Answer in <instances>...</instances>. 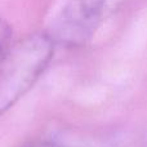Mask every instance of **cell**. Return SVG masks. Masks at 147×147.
<instances>
[{"mask_svg": "<svg viewBox=\"0 0 147 147\" xmlns=\"http://www.w3.org/2000/svg\"><path fill=\"white\" fill-rule=\"evenodd\" d=\"M26 147H74V146L62 145V143L52 142V141H36V142H31Z\"/></svg>", "mask_w": 147, "mask_h": 147, "instance_id": "cell-4", "label": "cell"}, {"mask_svg": "<svg viewBox=\"0 0 147 147\" xmlns=\"http://www.w3.org/2000/svg\"><path fill=\"white\" fill-rule=\"evenodd\" d=\"M12 44V30L5 21L0 20V56Z\"/></svg>", "mask_w": 147, "mask_h": 147, "instance_id": "cell-3", "label": "cell"}, {"mask_svg": "<svg viewBox=\"0 0 147 147\" xmlns=\"http://www.w3.org/2000/svg\"><path fill=\"white\" fill-rule=\"evenodd\" d=\"M49 34H34L12 43L0 56V116L40 79L54 54Z\"/></svg>", "mask_w": 147, "mask_h": 147, "instance_id": "cell-1", "label": "cell"}, {"mask_svg": "<svg viewBox=\"0 0 147 147\" xmlns=\"http://www.w3.org/2000/svg\"><path fill=\"white\" fill-rule=\"evenodd\" d=\"M124 0H67L59 18L54 26V43L67 45H80L93 36L114 10H116Z\"/></svg>", "mask_w": 147, "mask_h": 147, "instance_id": "cell-2", "label": "cell"}]
</instances>
